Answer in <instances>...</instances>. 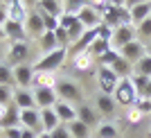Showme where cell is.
I'll use <instances>...</instances> for the list:
<instances>
[{"mask_svg": "<svg viewBox=\"0 0 151 138\" xmlns=\"http://www.w3.org/2000/svg\"><path fill=\"white\" fill-rule=\"evenodd\" d=\"M70 54V48H57L54 52H47V54H41L36 61L32 63L36 73H57L61 68L65 59Z\"/></svg>", "mask_w": 151, "mask_h": 138, "instance_id": "obj_1", "label": "cell"}, {"mask_svg": "<svg viewBox=\"0 0 151 138\" xmlns=\"http://www.w3.org/2000/svg\"><path fill=\"white\" fill-rule=\"evenodd\" d=\"M138 91H135V86L131 84V77H124V79H120V84H117V88H115L113 93V100L117 107H135V102H138Z\"/></svg>", "mask_w": 151, "mask_h": 138, "instance_id": "obj_2", "label": "cell"}, {"mask_svg": "<svg viewBox=\"0 0 151 138\" xmlns=\"http://www.w3.org/2000/svg\"><path fill=\"white\" fill-rule=\"evenodd\" d=\"M54 91H57L59 100H63V102H70V104L72 102H83V91L72 79H59Z\"/></svg>", "mask_w": 151, "mask_h": 138, "instance_id": "obj_3", "label": "cell"}, {"mask_svg": "<svg viewBox=\"0 0 151 138\" xmlns=\"http://www.w3.org/2000/svg\"><path fill=\"white\" fill-rule=\"evenodd\" d=\"M27 57H29V43L27 41H16V43H9L7 48V63L9 66H20V63H27Z\"/></svg>", "mask_w": 151, "mask_h": 138, "instance_id": "obj_4", "label": "cell"}, {"mask_svg": "<svg viewBox=\"0 0 151 138\" xmlns=\"http://www.w3.org/2000/svg\"><path fill=\"white\" fill-rule=\"evenodd\" d=\"M97 84H99V93L104 95H113L115 88H117V84H120V77L115 75L111 68H104V66H99V70H97Z\"/></svg>", "mask_w": 151, "mask_h": 138, "instance_id": "obj_5", "label": "cell"}, {"mask_svg": "<svg viewBox=\"0 0 151 138\" xmlns=\"http://www.w3.org/2000/svg\"><path fill=\"white\" fill-rule=\"evenodd\" d=\"M34 75H36V70H34L32 63L14 66V86H16V88H32Z\"/></svg>", "mask_w": 151, "mask_h": 138, "instance_id": "obj_6", "label": "cell"}, {"mask_svg": "<svg viewBox=\"0 0 151 138\" xmlns=\"http://www.w3.org/2000/svg\"><path fill=\"white\" fill-rule=\"evenodd\" d=\"M135 38H138V34H135V27H133L131 23H129V25H120V27H115L111 48H113V50H122L126 43H131Z\"/></svg>", "mask_w": 151, "mask_h": 138, "instance_id": "obj_7", "label": "cell"}, {"mask_svg": "<svg viewBox=\"0 0 151 138\" xmlns=\"http://www.w3.org/2000/svg\"><path fill=\"white\" fill-rule=\"evenodd\" d=\"M122 57H124L126 61L131 63V66H135V63L142 59V57L147 54V43H142L140 38H135V41H131V43H126L122 50H117Z\"/></svg>", "mask_w": 151, "mask_h": 138, "instance_id": "obj_8", "label": "cell"}, {"mask_svg": "<svg viewBox=\"0 0 151 138\" xmlns=\"http://www.w3.org/2000/svg\"><path fill=\"white\" fill-rule=\"evenodd\" d=\"M34 91V100H36L38 111L41 109H54V104L59 102V95L54 88H32Z\"/></svg>", "mask_w": 151, "mask_h": 138, "instance_id": "obj_9", "label": "cell"}, {"mask_svg": "<svg viewBox=\"0 0 151 138\" xmlns=\"http://www.w3.org/2000/svg\"><path fill=\"white\" fill-rule=\"evenodd\" d=\"M12 104H16L20 111H25V109H38L32 88H16V86H14V100H12Z\"/></svg>", "mask_w": 151, "mask_h": 138, "instance_id": "obj_10", "label": "cell"}, {"mask_svg": "<svg viewBox=\"0 0 151 138\" xmlns=\"http://www.w3.org/2000/svg\"><path fill=\"white\" fill-rule=\"evenodd\" d=\"M20 127L41 134L43 131V127H41V111L38 109H25V111H20Z\"/></svg>", "mask_w": 151, "mask_h": 138, "instance_id": "obj_11", "label": "cell"}, {"mask_svg": "<svg viewBox=\"0 0 151 138\" xmlns=\"http://www.w3.org/2000/svg\"><path fill=\"white\" fill-rule=\"evenodd\" d=\"M129 14H131V25L138 27L142 20H147L151 16V2L149 0H142V2H133L131 9H129Z\"/></svg>", "mask_w": 151, "mask_h": 138, "instance_id": "obj_12", "label": "cell"}, {"mask_svg": "<svg viewBox=\"0 0 151 138\" xmlns=\"http://www.w3.org/2000/svg\"><path fill=\"white\" fill-rule=\"evenodd\" d=\"M25 32L27 36H41V34H45V23H43V16H41V12H29V16H27L25 20Z\"/></svg>", "mask_w": 151, "mask_h": 138, "instance_id": "obj_13", "label": "cell"}, {"mask_svg": "<svg viewBox=\"0 0 151 138\" xmlns=\"http://www.w3.org/2000/svg\"><path fill=\"white\" fill-rule=\"evenodd\" d=\"M77 18L83 23V27H86V30H93V27H99V25H101V16L93 9V5H90V2H86V5L81 7V12L77 14Z\"/></svg>", "mask_w": 151, "mask_h": 138, "instance_id": "obj_14", "label": "cell"}, {"mask_svg": "<svg viewBox=\"0 0 151 138\" xmlns=\"http://www.w3.org/2000/svg\"><path fill=\"white\" fill-rule=\"evenodd\" d=\"M27 16H29V9H27L25 2H20V0H12V2H9V20L25 25Z\"/></svg>", "mask_w": 151, "mask_h": 138, "instance_id": "obj_15", "label": "cell"}, {"mask_svg": "<svg viewBox=\"0 0 151 138\" xmlns=\"http://www.w3.org/2000/svg\"><path fill=\"white\" fill-rule=\"evenodd\" d=\"M54 113L59 115V120H61L63 125L77 120V107H72L70 102H63V100H59L57 104H54Z\"/></svg>", "mask_w": 151, "mask_h": 138, "instance_id": "obj_16", "label": "cell"}, {"mask_svg": "<svg viewBox=\"0 0 151 138\" xmlns=\"http://www.w3.org/2000/svg\"><path fill=\"white\" fill-rule=\"evenodd\" d=\"M93 66H95V57L90 54L88 50L79 52V54H72V68H75L77 73H88Z\"/></svg>", "mask_w": 151, "mask_h": 138, "instance_id": "obj_17", "label": "cell"}, {"mask_svg": "<svg viewBox=\"0 0 151 138\" xmlns=\"http://www.w3.org/2000/svg\"><path fill=\"white\" fill-rule=\"evenodd\" d=\"M59 125H63V122L59 120V115L54 113V109H41V127H43V131L52 134Z\"/></svg>", "mask_w": 151, "mask_h": 138, "instance_id": "obj_18", "label": "cell"}, {"mask_svg": "<svg viewBox=\"0 0 151 138\" xmlns=\"http://www.w3.org/2000/svg\"><path fill=\"white\" fill-rule=\"evenodd\" d=\"M5 32H7V41H9V43H16V41H27V32H25V25H20V23L7 20Z\"/></svg>", "mask_w": 151, "mask_h": 138, "instance_id": "obj_19", "label": "cell"}, {"mask_svg": "<svg viewBox=\"0 0 151 138\" xmlns=\"http://www.w3.org/2000/svg\"><path fill=\"white\" fill-rule=\"evenodd\" d=\"M77 120H81L86 127H97V122H99V118H97V113H95V109H90L88 104H79L77 107Z\"/></svg>", "mask_w": 151, "mask_h": 138, "instance_id": "obj_20", "label": "cell"}, {"mask_svg": "<svg viewBox=\"0 0 151 138\" xmlns=\"http://www.w3.org/2000/svg\"><path fill=\"white\" fill-rule=\"evenodd\" d=\"M38 12L47 14V16H54V18H61L63 16V2H59V0H41L38 2Z\"/></svg>", "mask_w": 151, "mask_h": 138, "instance_id": "obj_21", "label": "cell"}, {"mask_svg": "<svg viewBox=\"0 0 151 138\" xmlns=\"http://www.w3.org/2000/svg\"><path fill=\"white\" fill-rule=\"evenodd\" d=\"M95 104H97L99 113H104V115H113L115 109H117V104H115V100H113V95H104V93H97Z\"/></svg>", "mask_w": 151, "mask_h": 138, "instance_id": "obj_22", "label": "cell"}, {"mask_svg": "<svg viewBox=\"0 0 151 138\" xmlns=\"http://www.w3.org/2000/svg\"><path fill=\"white\" fill-rule=\"evenodd\" d=\"M57 82L59 79H57L54 73H36L34 82H32V88H54Z\"/></svg>", "mask_w": 151, "mask_h": 138, "instance_id": "obj_23", "label": "cell"}, {"mask_svg": "<svg viewBox=\"0 0 151 138\" xmlns=\"http://www.w3.org/2000/svg\"><path fill=\"white\" fill-rule=\"evenodd\" d=\"M38 45H41V52H43V54H47V52H54V50L59 48L54 32H45V34H41V36H38Z\"/></svg>", "mask_w": 151, "mask_h": 138, "instance_id": "obj_24", "label": "cell"}, {"mask_svg": "<svg viewBox=\"0 0 151 138\" xmlns=\"http://www.w3.org/2000/svg\"><path fill=\"white\" fill-rule=\"evenodd\" d=\"M68 131L72 138H90V127H86L81 120H72L68 122Z\"/></svg>", "mask_w": 151, "mask_h": 138, "instance_id": "obj_25", "label": "cell"}, {"mask_svg": "<svg viewBox=\"0 0 151 138\" xmlns=\"http://www.w3.org/2000/svg\"><path fill=\"white\" fill-rule=\"evenodd\" d=\"M111 50H113V48H111V43H108V41H101L99 36L95 38V41H93V45L88 48V52L95 57V61H97L99 57H104L106 52H111Z\"/></svg>", "mask_w": 151, "mask_h": 138, "instance_id": "obj_26", "label": "cell"}, {"mask_svg": "<svg viewBox=\"0 0 151 138\" xmlns=\"http://www.w3.org/2000/svg\"><path fill=\"white\" fill-rule=\"evenodd\" d=\"M97 138H120V129L111 122H101L97 127Z\"/></svg>", "mask_w": 151, "mask_h": 138, "instance_id": "obj_27", "label": "cell"}, {"mask_svg": "<svg viewBox=\"0 0 151 138\" xmlns=\"http://www.w3.org/2000/svg\"><path fill=\"white\" fill-rule=\"evenodd\" d=\"M0 86H14V68L7 61H0Z\"/></svg>", "mask_w": 151, "mask_h": 138, "instance_id": "obj_28", "label": "cell"}, {"mask_svg": "<svg viewBox=\"0 0 151 138\" xmlns=\"http://www.w3.org/2000/svg\"><path fill=\"white\" fill-rule=\"evenodd\" d=\"M135 34H138V38L142 41V43H145V41H151V16L135 27Z\"/></svg>", "mask_w": 151, "mask_h": 138, "instance_id": "obj_29", "label": "cell"}, {"mask_svg": "<svg viewBox=\"0 0 151 138\" xmlns=\"http://www.w3.org/2000/svg\"><path fill=\"white\" fill-rule=\"evenodd\" d=\"M135 73L138 75H145V77H149L151 79V57H142L138 63H135Z\"/></svg>", "mask_w": 151, "mask_h": 138, "instance_id": "obj_30", "label": "cell"}, {"mask_svg": "<svg viewBox=\"0 0 151 138\" xmlns=\"http://www.w3.org/2000/svg\"><path fill=\"white\" fill-rule=\"evenodd\" d=\"M83 5H86L83 0H65V2H63V14H72V16H77V14L81 12Z\"/></svg>", "mask_w": 151, "mask_h": 138, "instance_id": "obj_31", "label": "cell"}, {"mask_svg": "<svg viewBox=\"0 0 151 138\" xmlns=\"http://www.w3.org/2000/svg\"><path fill=\"white\" fill-rule=\"evenodd\" d=\"M131 84L135 86L138 95H142V93H145V88H147V84H149V77H145V75H138V73H133V75H131Z\"/></svg>", "mask_w": 151, "mask_h": 138, "instance_id": "obj_32", "label": "cell"}, {"mask_svg": "<svg viewBox=\"0 0 151 138\" xmlns=\"http://www.w3.org/2000/svg\"><path fill=\"white\" fill-rule=\"evenodd\" d=\"M142 118H145V115L138 111V107H129L126 109V122H129V125H140Z\"/></svg>", "mask_w": 151, "mask_h": 138, "instance_id": "obj_33", "label": "cell"}, {"mask_svg": "<svg viewBox=\"0 0 151 138\" xmlns=\"http://www.w3.org/2000/svg\"><path fill=\"white\" fill-rule=\"evenodd\" d=\"M113 34H115V30L111 25H106V23H101V25L97 27V36H99L101 41H108V43H111V41H113Z\"/></svg>", "mask_w": 151, "mask_h": 138, "instance_id": "obj_34", "label": "cell"}, {"mask_svg": "<svg viewBox=\"0 0 151 138\" xmlns=\"http://www.w3.org/2000/svg\"><path fill=\"white\" fill-rule=\"evenodd\" d=\"M14 100V86H0V104H12Z\"/></svg>", "mask_w": 151, "mask_h": 138, "instance_id": "obj_35", "label": "cell"}, {"mask_svg": "<svg viewBox=\"0 0 151 138\" xmlns=\"http://www.w3.org/2000/svg\"><path fill=\"white\" fill-rule=\"evenodd\" d=\"M135 107H138V111L142 113V115H147V113H151V100L149 97H138Z\"/></svg>", "mask_w": 151, "mask_h": 138, "instance_id": "obj_36", "label": "cell"}, {"mask_svg": "<svg viewBox=\"0 0 151 138\" xmlns=\"http://www.w3.org/2000/svg\"><path fill=\"white\" fill-rule=\"evenodd\" d=\"M7 20H9V2H0V27H5Z\"/></svg>", "mask_w": 151, "mask_h": 138, "instance_id": "obj_37", "label": "cell"}, {"mask_svg": "<svg viewBox=\"0 0 151 138\" xmlns=\"http://www.w3.org/2000/svg\"><path fill=\"white\" fill-rule=\"evenodd\" d=\"M52 138H72L68 131V125H59L54 131H52Z\"/></svg>", "mask_w": 151, "mask_h": 138, "instance_id": "obj_38", "label": "cell"}, {"mask_svg": "<svg viewBox=\"0 0 151 138\" xmlns=\"http://www.w3.org/2000/svg\"><path fill=\"white\" fill-rule=\"evenodd\" d=\"M23 134V127H12V129H5V138H20Z\"/></svg>", "mask_w": 151, "mask_h": 138, "instance_id": "obj_39", "label": "cell"}, {"mask_svg": "<svg viewBox=\"0 0 151 138\" xmlns=\"http://www.w3.org/2000/svg\"><path fill=\"white\" fill-rule=\"evenodd\" d=\"M38 134L36 131H32V129H23V134H20V138H36Z\"/></svg>", "mask_w": 151, "mask_h": 138, "instance_id": "obj_40", "label": "cell"}, {"mask_svg": "<svg viewBox=\"0 0 151 138\" xmlns=\"http://www.w3.org/2000/svg\"><path fill=\"white\" fill-rule=\"evenodd\" d=\"M7 111H9V107H7V104H0V122H2V120H5Z\"/></svg>", "mask_w": 151, "mask_h": 138, "instance_id": "obj_41", "label": "cell"}, {"mask_svg": "<svg viewBox=\"0 0 151 138\" xmlns=\"http://www.w3.org/2000/svg\"><path fill=\"white\" fill-rule=\"evenodd\" d=\"M140 97H149V100H151V79H149V84H147V88H145V93L140 95Z\"/></svg>", "mask_w": 151, "mask_h": 138, "instance_id": "obj_42", "label": "cell"}, {"mask_svg": "<svg viewBox=\"0 0 151 138\" xmlns=\"http://www.w3.org/2000/svg\"><path fill=\"white\" fill-rule=\"evenodd\" d=\"M2 41H7V32H5V27H0V43Z\"/></svg>", "mask_w": 151, "mask_h": 138, "instance_id": "obj_43", "label": "cell"}, {"mask_svg": "<svg viewBox=\"0 0 151 138\" xmlns=\"http://www.w3.org/2000/svg\"><path fill=\"white\" fill-rule=\"evenodd\" d=\"M36 138H52V134H47V131H41Z\"/></svg>", "mask_w": 151, "mask_h": 138, "instance_id": "obj_44", "label": "cell"}, {"mask_svg": "<svg viewBox=\"0 0 151 138\" xmlns=\"http://www.w3.org/2000/svg\"><path fill=\"white\" fill-rule=\"evenodd\" d=\"M147 57H151V41L147 43Z\"/></svg>", "mask_w": 151, "mask_h": 138, "instance_id": "obj_45", "label": "cell"}, {"mask_svg": "<svg viewBox=\"0 0 151 138\" xmlns=\"http://www.w3.org/2000/svg\"><path fill=\"white\" fill-rule=\"evenodd\" d=\"M0 54H2V43H0Z\"/></svg>", "mask_w": 151, "mask_h": 138, "instance_id": "obj_46", "label": "cell"}, {"mask_svg": "<svg viewBox=\"0 0 151 138\" xmlns=\"http://www.w3.org/2000/svg\"><path fill=\"white\" fill-rule=\"evenodd\" d=\"M0 131H2V129H0Z\"/></svg>", "mask_w": 151, "mask_h": 138, "instance_id": "obj_47", "label": "cell"}]
</instances>
